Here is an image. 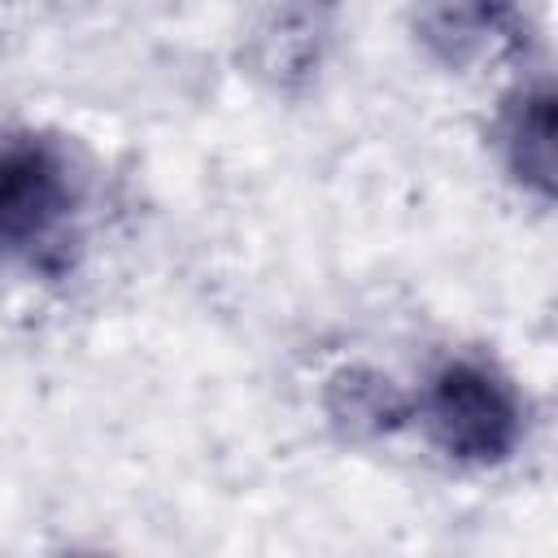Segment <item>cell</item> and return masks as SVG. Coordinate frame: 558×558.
Instances as JSON below:
<instances>
[{
  "label": "cell",
  "instance_id": "cell-1",
  "mask_svg": "<svg viewBox=\"0 0 558 558\" xmlns=\"http://www.w3.org/2000/svg\"><path fill=\"white\" fill-rule=\"evenodd\" d=\"M83 192L65 148L17 131L0 140V266L57 279L78 257Z\"/></svg>",
  "mask_w": 558,
  "mask_h": 558
},
{
  "label": "cell",
  "instance_id": "cell-2",
  "mask_svg": "<svg viewBox=\"0 0 558 558\" xmlns=\"http://www.w3.org/2000/svg\"><path fill=\"white\" fill-rule=\"evenodd\" d=\"M418 418L432 445L466 466L506 462L523 436V405L514 384L480 357L445 362L418 397Z\"/></svg>",
  "mask_w": 558,
  "mask_h": 558
},
{
  "label": "cell",
  "instance_id": "cell-3",
  "mask_svg": "<svg viewBox=\"0 0 558 558\" xmlns=\"http://www.w3.org/2000/svg\"><path fill=\"white\" fill-rule=\"evenodd\" d=\"M418 39L449 65H471L514 44V4L510 0H418L414 4Z\"/></svg>",
  "mask_w": 558,
  "mask_h": 558
},
{
  "label": "cell",
  "instance_id": "cell-4",
  "mask_svg": "<svg viewBox=\"0 0 558 558\" xmlns=\"http://www.w3.org/2000/svg\"><path fill=\"white\" fill-rule=\"evenodd\" d=\"M554 113H549V87H532V92H519V100L510 105L506 122H501V148H506V161L510 170L532 183L541 196L549 192V170H554Z\"/></svg>",
  "mask_w": 558,
  "mask_h": 558
},
{
  "label": "cell",
  "instance_id": "cell-5",
  "mask_svg": "<svg viewBox=\"0 0 558 558\" xmlns=\"http://www.w3.org/2000/svg\"><path fill=\"white\" fill-rule=\"evenodd\" d=\"M331 414L349 427L392 432L410 414V401L388 379H379L371 371H340L331 379Z\"/></svg>",
  "mask_w": 558,
  "mask_h": 558
}]
</instances>
